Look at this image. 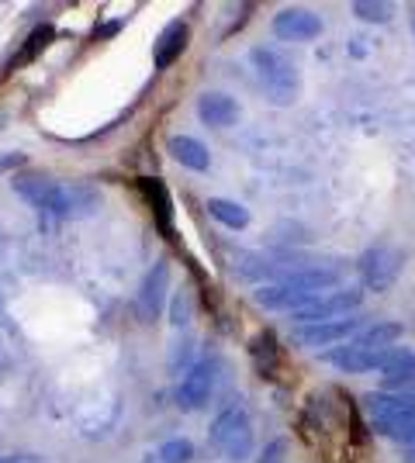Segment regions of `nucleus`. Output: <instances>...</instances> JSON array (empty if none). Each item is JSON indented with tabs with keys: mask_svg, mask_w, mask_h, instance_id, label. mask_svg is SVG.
Here are the masks:
<instances>
[{
	"mask_svg": "<svg viewBox=\"0 0 415 463\" xmlns=\"http://www.w3.org/2000/svg\"><path fill=\"white\" fill-rule=\"evenodd\" d=\"M208 214L222 222L225 229H246L250 225V212L239 204V201H229V197H208Z\"/></svg>",
	"mask_w": 415,
	"mask_h": 463,
	"instance_id": "a211bd4d",
	"label": "nucleus"
},
{
	"mask_svg": "<svg viewBox=\"0 0 415 463\" xmlns=\"http://www.w3.org/2000/svg\"><path fill=\"white\" fill-rule=\"evenodd\" d=\"M360 290L356 288H336V290H325L318 294L316 301H308L305 308L295 311V322L297 326H318V322H333V318H346L350 311L360 305Z\"/></svg>",
	"mask_w": 415,
	"mask_h": 463,
	"instance_id": "39448f33",
	"label": "nucleus"
},
{
	"mask_svg": "<svg viewBox=\"0 0 415 463\" xmlns=\"http://www.w3.org/2000/svg\"><path fill=\"white\" fill-rule=\"evenodd\" d=\"M0 463H49V460L35 457V453H18V457H0Z\"/></svg>",
	"mask_w": 415,
	"mask_h": 463,
	"instance_id": "bb28decb",
	"label": "nucleus"
},
{
	"mask_svg": "<svg viewBox=\"0 0 415 463\" xmlns=\"http://www.w3.org/2000/svg\"><path fill=\"white\" fill-rule=\"evenodd\" d=\"M52 39H56L52 24H39V28H35V32L24 39V45H21L18 56L11 59V70H18V66H24V62H35V59H39V52H45Z\"/></svg>",
	"mask_w": 415,
	"mask_h": 463,
	"instance_id": "6ab92c4d",
	"label": "nucleus"
},
{
	"mask_svg": "<svg viewBox=\"0 0 415 463\" xmlns=\"http://www.w3.org/2000/svg\"><path fill=\"white\" fill-rule=\"evenodd\" d=\"M187 42H191V28H187V21H170L163 32H159V39L153 42V62H156V70H170L180 56H184V49H187Z\"/></svg>",
	"mask_w": 415,
	"mask_h": 463,
	"instance_id": "9b49d317",
	"label": "nucleus"
},
{
	"mask_svg": "<svg viewBox=\"0 0 415 463\" xmlns=\"http://www.w3.org/2000/svg\"><path fill=\"white\" fill-rule=\"evenodd\" d=\"M354 11H356V18L377 21V24L391 21V14H395V7H391V4H384V0H356Z\"/></svg>",
	"mask_w": 415,
	"mask_h": 463,
	"instance_id": "4be33fe9",
	"label": "nucleus"
},
{
	"mask_svg": "<svg viewBox=\"0 0 415 463\" xmlns=\"http://www.w3.org/2000/svg\"><path fill=\"white\" fill-rule=\"evenodd\" d=\"M218 377V356H201L198 364H191V370L184 373V381L177 387V405L184 411H198L208 405L212 391H215Z\"/></svg>",
	"mask_w": 415,
	"mask_h": 463,
	"instance_id": "423d86ee",
	"label": "nucleus"
},
{
	"mask_svg": "<svg viewBox=\"0 0 415 463\" xmlns=\"http://www.w3.org/2000/svg\"><path fill=\"white\" fill-rule=\"evenodd\" d=\"M198 118L204 125H212V128H229V125H236L239 121V104L236 97L229 94H201L198 97Z\"/></svg>",
	"mask_w": 415,
	"mask_h": 463,
	"instance_id": "ddd939ff",
	"label": "nucleus"
},
{
	"mask_svg": "<svg viewBox=\"0 0 415 463\" xmlns=\"http://www.w3.org/2000/svg\"><path fill=\"white\" fill-rule=\"evenodd\" d=\"M11 187L39 212L60 214V218H90L100 208V194L83 180H56L42 174L11 176Z\"/></svg>",
	"mask_w": 415,
	"mask_h": 463,
	"instance_id": "f257e3e1",
	"label": "nucleus"
},
{
	"mask_svg": "<svg viewBox=\"0 0 415 463\" xmlns=\"http://www.w3.org/2000/svg\"><path fill=\"white\" fill-rule=\"evenodd\" d=\"M363 328V318L360 315H346V318H333V322H318V326H301L295 332V339L308 349H322V346H343L356 339V332Z\"/></svg>",
	"mask_w": 415,
	"mask_h": 463,
	"instance_id": "0eeeda50",
	"label": "nucleus"
},
{
	"mask_svg": "<svg viewBox=\"0 0 415 463\" xmlns=\"http://www.w3.org/2000/svg\"><path fill=\"white\" fill-rule=\"evenodd\" d=\"M409 11H412V14H409V21H412V32H415V4L409 7Z\"/></svg>",
	"mask_w": 415,
	"mask_h": 463,
	"instance_id": "cd10ccee",
	"label": "nucleus"
},
{
	"mask_svg": "<svg viewBox=\"0 0 415 463\" xmlns=\"http://www.w3.org/2000/svg\"><path fill=\"white\" fill-rule=\"evenodd\" d=\"M18 166H24V156H21V153H4V156H0V174L18 170Z\"/></svg>",
	"mask_w": 415,
	"mask_h": 463,
	"instance_id": "a878e982",
	"label": "nucleus"
},
{
	"mask_svg": "<svg viewBox=\"0 0 415 463\" xmlns=\"http://www.w3.org/2000/svg\"><path fill=\"white\" fill-rule=\"evenodd\" d=\"M384 381L388 377H415V346H395L388 353V360H384Z\"/></svg>",
	"mask_w": 415,
	"mask_h": 463,
	"instance_id": "412c9836",
	"label": "nucleus"
},
{
	"mask_svg": "<svg viewBox=\"0 0 415 463\" xmlns=\"http://www.w3.org/2000/svg\"><path fill=\"white\" fill-rule=\"evenodd\" d=\"M138 187H142V197L149 201V212H153L156 225L163 229V235H174V201H170V194L163 187V180L146 176Z\"/></svg>",
	"mask_w": 415,
	"mask_h": 463,
	"instance_id": "4468645a",
	"label": "nucleus"
},
{
	"mask_svg": "<svg viewBox=\"0 0 415 463\" xmlns=\"http://www.w3.org/2000/svg\"><path fill=\"white\" fill-rule=\"evenodd\" d=\"M363 408L367 415L374 419V425L395 422L401 415H412L415 411V398H405V394H391V391H374L363 398Z\"/></svg>",
	"mask_w": 415,
	"mask_h": 463,
	"instance_id": "f8f14e48",
	"label": "nucleus"
},
{
	"mask_svg": "<svg viewBox=\"0 0 415 463\" xmlns=\"http://www.w3.org/2000/svg\"><path fill=\"white\" fill-rule=\"evenodd\" d=\"M194 460V446L191 439H166L163 446H156L146 463H191Z\"/></svg>",
	"mask_w": 415,
	"mask_h": 463,
	"instance_id": "aec40b11",
	"label": "nucleus"
},
{
	"mask_svg": "<svg viewBox=\"0 0 415 463\" xmlns=\"http://www.w3.org/2000/svg\"><path fill=\"white\" fill-rule=\"evenodd\" d=\"M274 35L284 42H312L322 35V18L308 7H284L274 18Z\"/></svg>",
	"mask_w": 415,
	"mask_h": 463,
	"instance_id": "1a4fd4ad",
	"label": "nucleus"
},
{
	"mask_svg": "<svg viewBox=\"0 0 415 463\" xmlns=\"http://www.w3.org/2000/svg\"><path fill=\"white\" fill-rule=\"evenodd\" d=\"M250 62L257 70L259 87L267 90V97L274 100L277 108L295 104L297 94H301V70H297L295 59L288 56L284 49H277V45H257L250 52Z\"/></svg>",
	"mask_w": 415,
	"mask_h": 463,
	"instance_id": "f03ea898",
	"label": "nucleus"
},
{
	"mask_svg": "<svg viewBox=\"0 0 415 463\" xmlns=\"http://www.w3.org/2000/svg\"><path fill=\"white\" fill-rule=\"evenodd\" d=\"M191 349H194V343L184 335L180 343H174V349H170V370L177 373V370H191L187 364H191Z\"/></svg>",
	"mask_w": 415,
	"mask_h": 463,
	"instance_id": "b1692460",
	"label": "nucleus"
},
{
	"mask_svg": "<svg viewBox=\"0 0 415 463\" xmlns=\"http://www.w3.org/2000/svg\"><path fill=\"white\" fill-rule=\"evenodd\" d=\"M401 267H405V252L388 242H377L356 260V270L367 290H388L401 277Z\"/></svg>",
	"mask_w": 415,
	"mask_h": 463,
	"instance_id": "20e7f679",
	"label": "nucleus"
},
{
	"mask_svg": "<svg viewBox=\"0 0 415 463\" xmlns=\"http://www.w3.org/2000/svg\"><path fill=\"white\" fill-rule=\"evenodd\" d=\"M191 315H194V298H191V290H177L174 301H170V322H174V328L187 326Z\"/></svg>",
	"mask_w": 415,
	"mask_h": 463,
	"instance_id": "5701e85b",
	"label": "nucleus"
},
{
	"mask_svg": "<svg viewBox=\"0 0 415 463\" xmlns=\"http://www.w3.org/2000/svg\"><path fill=\"white\" fill-rule=\"evenodd\" d=\"M166 290H170V267L159 260L153 270L142 277V288H138V311L142 318H156L163 305H166Z\"/></svg>",
	"mask_w": 415,
	"mask_h": 463,
	"instance_id": "9d476101",
	"label": "nucleus"
},
{
	"mask_svg": "<svg viewBox=\"0 0 415 463\" xmlns=\"http://www.w3.org/2000/svg\"><path fill=\"white\" fill-rule=\"evenodd\" d=\"M388 353H391V349H367V346H360L356 339H350V343L336 346L333 353H325V360H329L333 367L343 370V373H367V370L384 367Z\"/></svg>",
	"mask_w": 415,
	"mask_h": 463,
	"instance_id": "6e6552de",
	"label": "nucleus"
},
{
	"mask_svg": "<svg viewBox=\"0 0 415 463\" xmlns=\"http://www.w3.org/2000/svg\"><path fill=\"white\" fill-rule=\"evenodd\" d=\"M401 322H374L371 328L356 332V343L367 349H395V343L401 339Z\"/></svg>",
	"mask_w": 415,
	"mask_h": 463,
	"instance_id": "f3484780",
	"label": "nucleus"
},
{
	"mask_svg": "<svg viewBox=\"0 0 415 463\" xmlns=\"http://www.w3.org/2000/svg\"><path fill=\"white\" fill-rule=\"evenodd\" d=\"M170 153H174V159H177L180 166H187V170H194V174H204V170L212 166V153L201 146L198 138H191V136L170 138Z\"/></svg>",
	"mask_w": 415,
	"mask_h": 463,
	"instance_id": "dca6fc26",
	"label": "nucleus"
},
{
	"mask_svg": "<svg viewBox=\"0 0 415 463\" xmlns=\"http://www.w3.org/2000/svg\"><path fill=\"white\" fill-rule=\"evenodd\" d=\"M409 463H415V446H412V453H409Z\"/></svg>",
	"mask_w": 415,
	"mask_h": 463,
	"instance_id": "c85d7f7f",
	"label": "nucleus"
},
{
	"mask_svg": "<svg viewBox=\"0 0 415 463\" xmlns=\"http://www.w3.org/2000/svg\"><path fill=\"white\" fill-rule=\"evenodd\" d=\"M250 356H253V367L259 377H277L280 370V346H277L274 332H257L250 339Z\"/></svg>",
	"mask_w": 415,
	"mask_h": 463,
	"instance_id": "2eb2a0df",
	"label": "nucleus"
},
{
	"mask_svg": "<svg viewBox=\"0 0 415 463\" xmlns=\"http://www.w3.org/2000/svg\"><path fill=\"white\" fill-rule=\"evenodd\" d=\"M284 453H288V443L274 439V443H267V449H263V457L257 463H284Z\"/></svg>",
	"mask_w": 415,
	"mask_h": 463,
	"instance_id": "393cba45",
	"label": "nucleus"
},
{
	"mask_svg": "<svg viewBox=\"0 0 415 463\" xmlns=\"http://www.w3.org/2000/svg\"><path fill=\"white\" fill-rule=\"evenodd\" d=\"M208 439L225 460L242 463L253 457V422L250 411L242 405H229L215 415V422L208 429Z\"/></svg>",
	"mask_w": 415,
	"mask_h": 463,
	"instance_id": "7ed1b4c3",
	"label": "nucleus"
}]
</instances>
